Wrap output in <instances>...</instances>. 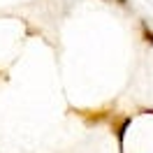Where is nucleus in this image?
Returning <instances> with one entry per match:
<instances>
[{
  "mask_svg": "<svg viewBox=\"0 0 153 153\" xmlns=\"http://www.w3.org/2000/svg\"><path fill=\"white\" fill-rule=\"evenodd\" d=\"M79 116H81L86 123H102L107 118V111H79Z\"/></svg>",
  "mask_w": 153,
  "mask_h": 153,
  "instance_id": "obj_1",
  "label": "nucleus"
},
{
  "mask_svg": "<svg viewBox=\"0 0 153 153\" xmlns=\"http://www.w3.org/2000/svg\"><path fill=\"white\" fill-rule=\"evenodd\" d=\"M130 125V118L125 116V118H121L118 123H114V132H116V139H118V146L123 149V134H125V128Z\"/></svg>",
  "mask_w": 153,
  "mask_h": 153,
  "instance_id": "obj_2",
  "label": "nucleus"
},
{
  "mask_svg": "<svg viewBox=\"0 0 153 153\" xmlns=\"http://www.w3.org/2000/svg\"><path fill=\"white\" fill-rule=\"evenodd\" d=\"M142 35H144V42H149V44L153 47V30L149 28L146 23H142Z\"/></svg>",
  "mask_w": 153,
  "mask_h": 153,
  "instance_id": "obj_3",
  "label": "nucleus"
}]
</instances>
